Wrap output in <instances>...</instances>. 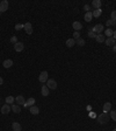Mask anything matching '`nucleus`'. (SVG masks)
Instances as JSON below:
<instances>
[{
	"mask_svg": "<svg viewBox=\"0 0 116 131\" xmlns=\"http://www.w3.org/2000/svg\"><path fill=\"white\" fill-rule=\"evenodd\" d=\"M74 45H76V40L74 39H67L66 40V46L69 47V48H72Z\"/></svg>",
	"mask_w": 116,
	"mask_h": 131,
	"instance_id": "nucleus-17",
	"label": "nucleus"
},
{
	"mask_svg": "<svg viewBox=\"0 0 116 131\" xmlns=\"http://www.w3.org/2000/svg\"><path fill=\"white\" fill-rule=\"evenodd\" d=\"M87 36H88V38H90V39H95V36H97V34H95V33L94 32H92V31H88V33H87Z\"/></svg>",
	"mask_w": 116,
	"mask_h": 131,
	"instance_id": "nucleus-28",
	"label": "nucleus"
},
{
	"mask_svg": "<svg viewBox=\"0 0 116 131\" xmlns=\"http://www.w3.org/2000/svg\"><path fill=\"white\" fill-rule=\"evenodd\" d=\"M0 110H1V112H2L4 115H7L8 112L12 110V108H11V105H9V104H4L2 106H1V109H0Z\"/></svg>",
	"mask_w": 116,
	"mask_h": 131,
	"instance_id": "nucleus-7",
	"label": "nucleus"
},
{
	"mask_svg": "<svg viewBox=\"0 0 116 131\" xmlns=\"http://www.w3.org/2000/svg\"><path fill=\"white\" fill-rule=\"evenodd\" d=\"M79 38H80V33H79V32H74V33H73V39L78 40Z\"/></svg>",
	"mask_w": 116,
	"mask_h": 131,
	"instance_id": "nucleus-30",
	"label": "nucleus"
},
{
	"mask_svg": "<svg viewBox=\"0 0 116 131\" xmlns=\"http://www.w3.org/2000/svg\"><path fill=\"white\" fill-rule=\"evenodd\" d=\"M113 50H114V53H116V43L113 46Z\"/></svg>",
	"mask_w": 116,
	"mask_h": 131,
	"instance_id": "nucleus-35",
	"label": "nucleus"
},
{
	"mask_svg": "<svg viewBox=\"0 0 116 131\" xmlns=\"http://www.w3.org/2000/svg\"><path fill=\"white\" fill-rule=\"evenodd\" d=\"M41 91H42V95H43V96H49V88L45 84L42 85V90H41Z\"/></svg>",
	"mask_w": 116,
	"mask_h": 131,
	"instance_id": "nucleus-19",
	"label": "nucleus"
},
{
	"mask_svg": "<svg viewBox=\"0 0 116 131\" xmlns=\"http://www.w3.org/2000/svg\"><path fill=\"white\" fill-rule=\"evenodd\" d=\"M101 5H102L101 0H93V1H92V6H93L94 9H99V8H101Z\"/></svg>",
	"mask_w": 116,
	"mask_h": 131,
	"instance_id": "nucleus-10",
	"label": "nucleus"
},
{
	"mask_svg": "<svg viewBox=\"0 0 116 131\" xmlns=\"http://www.w3.org/2000/svg\"><path fill=\"white\" fill-rule=\"evenodd\" d=\"M30 114H32V115H39V106H36V105H32V106H30Z\"/></svg>",
	"mask_w": 116,
	"mask_h": 131,
	"instance_id": "nucleus-14",
	"label": "nucleus"
},
{
	"mask_svg": "<svg viewBox=\"0 0 116 131\" xmlns=\"http://www.w3.org/2000/svg\"><path fill=\"white\" fill-rule=\"evenodd\" d=\"M111 110V103L110 102H106L103 104V112H108Z\"/></svg>",
	"mask_w": 116,
	"mask_h": 131,
	"instance_id": "nucleus-15",
	"label": "nucleus"
},
{
	"mask_svg": "<svg viewBox=\"0 0 116 131\" xmlns=\"http://www.w3.org/2000/svg\"><path fill=\"white\" fill-rule=\"evenodd\" d=\"M109 115L107 114V112H102L101 115H99L97 116V122L100 123V124H107L108 122H109Z\"/></svg>",
	"mask_w": 116,
	"mask_h": 131,
	"instance_id": "nucleus-1",
	"label": "nucleus"
},
{
	"mask_svg": "<svg viewBox=\"0 0 116 131\" xmlns=\"http://www.w3.org/2000/svg\"><path fill=\"white\" fill-rule=\"evenodd\" d=\"M113 33H114V31H113L111 28H107V29L104 31V35H106L107 38H111V36H113Z\"/></svg>",
	"mask_w": 116,
	"mask_h": 131,
	"instance_id": "nucleus-23",
	"label": "nucleus"
},
{
	"mask_svg": "<svg viewBox=\"0 0 116 131\" xmlns=\"http://www.w3.org/2000/svg\"><path fill=\"white\" fill-rule=\"evenodd\" d=\"M84 9H85V12H90V5H85Z\"/></svg>",
	"mask_w": 116,
	"mask_h": 131,
	"instance_id": "nucleus-34",
	"label": "nucleus"
},
{
	"mask_svg": "<svg viewBox=\"0 0 116 131\" xmlns=\"http://www.w3.org/2000/svg\"><path fill=\"white\" fill-rule=\"evenodd\" d=\"M92 13H93V16H95V18H99V16H100V15L102 14V9H101V8H99V9H94V11H93Z\"/></svg>",
	"mask_w": 116,
	"mask_h": 131,
	"instance_id": "nucleus-22",
	"label": "nucleus"
},
{
	"mask_svg": "<svg viewBox=\"0 0 116 131\" xmlns=\"http://www.w3.org/2000/svg\"><path fill=\"white\" fill-rule=\"evenodd\" d=\"M92 32H94L95 34H101V33L104 31V27H103V25H101V24H97V25H95L94 27H92V29H90Z\"/></svg>",
	"mask_w": 116,
	"mask_h": 131,
	"instance_id": "nucleus-2",
	"label": "nucleus"
},
{
	"mask_svg": "<svg viewBox=\"0 0 116 131\" xmlns=\"http://www.w3.org/2000/svg\"><path fill=\"white\" fill-rule=\"evenodd\" d=\"M113 131H116V129H114V130H113Z\"/></svg>",
	"mask_w": 116,
	"mask_h": 131,
	"instance_id": "nucleus-38",
	"label": "nucleus"
},
{
	"mask_svg": "<svg viewBox=\"0 0 116 131\" xmlns=\"http://www.w3.org/2000/svg\"><path fill=\"white\" fill-rule=\"evenodd\" d=\"M92 18H93V13L92 12H86L85 13V21L90 22V21H92Z\"/></svg>",
	"mask_w": 116,
	"mask_h": 131,
	"instance_id": "nucleus-18",
	"label": "nucleus"
},
{
	"mask_svg": "<svg viewBox=\"0 0 116 131\" xmlns=\"http://www.w3.org/2000/svg\"><path fill=\"white\" fill-rule=\"evenodd\" d=\"M76 43H77L78 46L83 47V46H85V40H84V39H81V38H79L78 40H76Z\"/></svg>",
	"mask_w": 116,
	"mask_h": 131,
	"instance_id": "nucleus-27",
	"label": "nucleus"
},
{
	"mask_svg": "<svg viewBox=\"0 0 116 131\" xmlns=\"http://www.w3.org/2000/svg\"><path fill=\"white\" fill-rule=\"evenodd\" d=\"M12 110H13L15 114H19V112H21V106L20 105H18V104H12Z\"/></svg>",
	"mask_w": 116,
	"mask_h": 131,
	"instance_id": "nucleus-20",
	"label": "nucleus"
},
{
	"mask_svg": "<svg viewBox=\"0 0 116 131\" xmlns=\"http://www.w3.org/2000/svg\"><path fill=\"white\" fill-rule=\"evenodd\" d=\"M22 28H23V25H21V24H16L15 25V29L16 31H21Z\"/></svg>",
	"mask_w": 116,
	"mask_h": 131,
	"instance_id": "nucleus-31",
	"label": "nucleus"
},
{
	"mask_svg": "<svg viewBox=\"0 0 116 131\" xmlns=\"http://www.w3.org/2000/svg\"><path fill=\"white\" fill-rule=\"evenodd\" d=\"M46 87L49 88V89H52V90H55L56 88H57V82L55 81V80H52V79H49L48 81H46Z\"/></svg>",
	"mask_w": 116,
	"mask_h": 131,
	"instance_id": "nucleus-4",
	"label": "nucleus"
},
{
	"mask_svg": "<svg viewBox=\"0 0 116 131\" xmlns=\"http://www.w3.org/2000/svg\"><path fill=\"white\" fill-rule=\"evenodd\" d=\"M23 48H25V45H23L22 42H19V41H18V42L14 45V49H15V52H22Z\"/></svg>",
	"mask_w": 116,
	"mask_h": 131,
	"instance_id": "nucleus-8",
	"label": "nucleus"
},
{
	"mask_svg": "<svg viewBox=\"0 0 116 131\" xmlns=\"http://www.w3.org/2000/svg\"><path fill=\"white\" fill-rule=\"evenodd\" d=\"M2 83H4V80H2V77H1V76H0V85L2 84Z\"/></svg>",
	"mask_w": 116,
	"mask_h": 131,
	"instance_id": "nucleus-36",
	"label": "nucleus"
},
{
	"mask_svg": "<svg viewBox=\"0 0 116 131\" xmlns=\"http://www.w3.org/2000/svg\"><path fill=\"white\" fill-rule=\"evenodd\" d=\"M106 25H107V27L115 26V25H116V21H114V20H111V19H108L107 21H106Z\"/></svg>",
	"mask_w": 116,
	"mask_h": 131,
	"instance_id": "nucleus-26",
	"label": "nucleus"
},
{
	"mask_svg": "<svg viewBox=\"0 0 116 131\" xmlns=\"http://www.w3.org/2000/svg\"><path fill=\"white\" fill-rule=\"evenodd\" d=\"M14 101H15V98L13 97V96H7L6 97V104H12V103H14Z\"/></svg>",
	"mask_w": 116,
	"mask_h": 131,
	"instance_id": "nucleus-25",
	"label": "nucleus"
},
{
	"mask_svg": "<svg viewBox=\"0 0 116 131\" xmlns=\"http://www.w3.org/2000/svg\"><path fill=\"white\" fill-rule=\"evenodd\" d=\"M12 129L13 131H21V124L18 122H13L12 123Z\"/></svg>",
	"mask_w": 116,
	"mask_h": 131,
	"instance_id": "nucleus-16",
	"label": "nucleus"
},
{
	"mask_svg": "<svg viewBox=\"0 0 116 131\" xmlns=\"http://www.w3.org/2000/svg\"><path fill=\"white\" fill-rule=\"evenodd\" d=\"M34 104H35V98L30 97L28 101H26V104H25V106H32Z\"/></svg>",
	"mask_w": 116,
	"mask_h": 131,
	"instance_id": "nucleus-21",
	"label": "nucleus"
},
{
	"mask_svg": "<svg viewBox=\"0 0 116 131\" xmlns=\"http://www.w3.org/2000/svg\"><path fill=\"white\" fill-rule=\"evenodd\" d=\"M23 28H25V31H26L27 34H32V24L30 22H26L25 25H23Z\"/></svg>",
	"mask_w": 116,
	"mask_h": 131,
	"instance_id": "nucleus-6",
	"label": "nucleus"
},
{
	"mask_svg": "<svg viewBox=\"0 0 116 131\" xmlns=\"http://www.w3.org/2000/svg\"><path fill=\"white\" fill-rule=\"evenodd\" d=\"M109 117H110V118H113V119H114V121L116 122V110H111V111H110Z\"/></svg>",
	"mask_w": 116,
	"mask_h": 131,
	"instance_id": "nucleus-29",
	"label": "nucleus"
},
{
	"mask_svg": "<svg viewBox=\"0 0 116 131\" xmlns=\"http://www.w3.org/2000/svg\"><path fill=\"white\" fill-rule=\"evenodd\" d=\"M111 20L116 21V11H113L111 12Z\"/></svg>",
	"mask_w": 116,
	"mask_h": 131,
	"instance_id": "nucleus-33",
	"label": "nucleus"
},
{
	"mask_svg": "<svg viewBox=\"0 0 116 131\" xmlns=\"http://www.w3.org/2000/svg\"><path fill=\"white\" fill-rule=\"evenodd\" d=\"M15 101H16L18 105H25V104H26V99H25L23 96H21V95L16 96V97H15Z\"/></svg>",
	"mask_w": 116,
	"mask_h": 131,
	"instance_id": "nucleus-9",
	"label": "nucleus"
},
{
	"mask_svg": "<svg viewBox=\"0 0 116 131\" xmlns=\"http://www.w3.org/2000/svg\"><path fill=\"white\" fill-rule=\"evenodd\" d=\"M2 66H4V68H11V67H12V66H13V61H12V60H5V61H4V63H2Z\"/></svg>",
	"mask_w": 116,
	"mask_h": 131,
	"instance_id": "nucleus-13",
	"label": "nucleus"
},
{
	"mask_svg": "<svg viewBox=\"0 0 116 131\" xmlns=\"http://www.w3.org/2000/svg\"><path fill=\"white\" fill-rule=\"evenodd\" d=\"M72 27L76 29V32H79V31L83 28V25H81V22H79V21H74V22L72 24Z\"/></svg>",
	"mask_w": 116,
	"mask_h": 131,
	"instance_id": "nucleus-11",
	"label": "nucleus"
},
{
	"mask_svg": "<svg viewBox=\"0 0 116 131\" xmlns=\"http://www.w3.org/2000/svg\"><path fill=\"white\" fill-rule=\"evenodd\" d=\"M8 6H9L8 1H7V0H2V1L0 2V13L6 12L7 9H8Z\"/></svg>",
	"mask_w": 116,
	"mask_h": 131,
	"instance_id": "nucleus-5",
	"label": "nucleus"
},
{
	"mask_svg": "<svg viewBox=\"0 0 116 131\" xmlns=\"http://www.w3.org/2000/svg\"><path fill=\"white\" fill-rule=\"evenodd\" d=\"M11 42L15 45V43L18 42V38H16V36H12V38H11Z\"/></svg>",
	"mask_w": 116,
	"mask_h": 131,
	"instance_id": "nucleus-32",
	"label": "nucleus"
},
{
	"mask_svg": "<svg viewBox=\"0 0 116 131\" xmlns=\"http://www.w3.org/2000/svg\"><path fill=\"white\" fill-rule=\"evenodd\" d=\"M113 38L116 39V31H114V33H113Z\"/></svg>",
	"mask_w": 116,
	"mask_h": 131,
	"instance_id": "nucleus-37",
	"label": "nucleus"
},
{
	"mask_svg": "<svg viewBox=\"0 0 116 131\" xmlns=\"http://www.w3.org/2000/svg\"><path fill=\"white\" fill-rule=\"evenodd\" d=\"M95 40H97V42H99V43L104 42V36H103L102 34H97V36H95Z\"/></svg>",
	"mask_w": 116,
	"mask_h": 131,
	"instance_id": "nucleus-24",
	"label": "nucleus"
},
{
	"mask_svg": "<svg viewBox=\"0 0 116 131\" xmlns=\"http://www.w3.org/2000/svg\"><path fill=\"white\" fill-rule=\"evenodd\" d=\"M104 43L107 45L108 47H111V46H114L115 45V39L111 36V38H108V39H106L104 40Z\"/></svg>",
	"mask_w": 116,
	"mask_h": 131,
	"instance_id": "nucleus-12",
	"label": "nucleus"
},
{
	"mask_svg": "<svg viewBox=\"0 0 116 131\" xmlns=\"http://www.w3.org/2000/svg\"><path fill=\"white\" fill-rule=\"evenodd\" d=\"M39 80L41 83H45L48 80H49V74H48V72H42L41 74H39Z\"/></svg>",
	"mask_w": 116,
	"mask_h": 131,
	"instance_id": "nucleus-3",
	"label": "nucleus"
}]
</instances>
